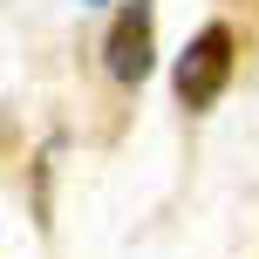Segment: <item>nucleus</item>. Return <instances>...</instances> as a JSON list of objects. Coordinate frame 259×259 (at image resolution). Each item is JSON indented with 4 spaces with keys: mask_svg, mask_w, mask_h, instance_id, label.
<instances>
[{
    "mask_svg": "<svg viewBox=\"0 0 259 259\" xmlns=\"http://www.w3.org/2000/svg\"><path fill=\"white\" fill-rule=\"evenodd\" d=\"M232 62H239L232 27H225V21L198 27V34L184 41V55H178V75H170L178 103H184V109H211V103L225 96V82H232Z\"/></svg>",
    "mask_w": 259,
    "mask_h": 259,
    "instance_id": "nucleus-1",
    "label": "nucleus"
},
{
    "mask_svg": "<svg viewBox=\"0 0 259 259\" xmlns=\"http://www.w3.org/2000/svg\"><path fill=\"white\" fill-rule=\"evenodd\" d=\"M103 68L123 89H137L157 68V0H123L116 7V21H109V34H103Z\"/></svg>",
    "mask_w": 259,
    "mask_h": 259,
    "instance_id": "nucleus-2",
    "label": "nucleus"
},
{
    "mask_svg": "<svg viewBox=\"0 0 259 259\" xmlns=\"http://www.w3.org/2000/svg\"><path fill=\"white\" fill-rule=\"evenodd\" d=\"M82 7H103V0H82Z\"/></svg>",
    "mask_w": 259,
    "mask_h": 259,
    "instance_id": "nucleus-3",
    "label": "nucleus"
}]
</instances>
